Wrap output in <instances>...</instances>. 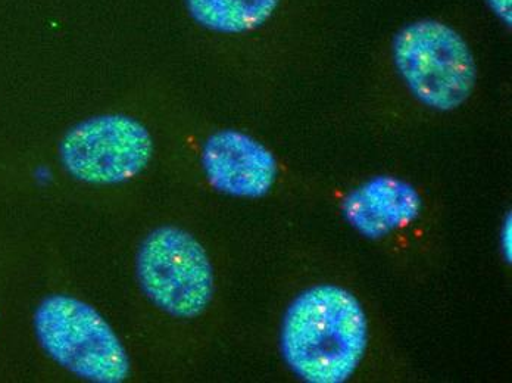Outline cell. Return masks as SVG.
Masks as SVG:
<instances>
[{
    "mask_svg": "<svg viewBox=\"0 0 512 383\" xmlns=\"http://www.w3.org/2000/svg\"><path fill=\"white\" fill-rule=\"evenodd\" d=\"M367 341L362 305L351 292L336 285L308 289L284 316V360L307 382L348 381L364 358Z\"/></svg>",
    "mask_w": 512,
    "mask_h": 383,
    "instance_id": "6da1fadb",
    "label": "cell"
},
{
    "mask_svg": "<svg viewBox=\"0 0 512 383\" xmlns=\"http://www.w3.org/2000/svg\"><path fill=\"white\" fill-rule=\"evenodd\" d=\"M393 61L412 95L433 110H455L473 93L477 68L470 46L442 21L402 28L393 42Z\"/></svg>",
    "mask_w": 512,
    "mask_h": 383,
    "instance_id": "7a4b0ae2",
    "label": "cell"
},
{
    "mask_svg": "<svg viewBox=\"0 0 512 383\" xmlns=\"http://www.w3.org/2000/svg\"><path fill=\"white\" fill-rule=\"evenodd\" d=\"M37 339L48 356L78 378L120 383L130 375L126 348L92 305L70 297L46 298L34 316Z\"/></svg>",
    "mask_w": 512,
    "mask_h": 383,
    "instance_id": "3957f363",
    "label": "cell"
},
{
    "mask_svg": "<svg viewBox=\"0 0 512 383\" xmlns=\"http://www.w3.org/2000/svg\"><path fill=\"white\" fill-rule=\"evenodd\" d=\"M137 277L156 307L180 319L204 313L214 294L204 247L179 227H161L145 239L137 254Z\"/></svg>",
    "mask_w": 512,
    "mask_h": 383,
    "instance_id": "277c9868",
    "label": "cell"
},
{
    "mask_svg": "<svg viewBox=\"0 0 512 383\" xmlns=\"http://www.w3.org/2000/svg\"><path fill=\"white\" fill-rule=\"evenodd\" d=\"M152 151L146 127L126 115L89 118L73 127L59 148L65 170L92 185L133 179L149 164Z\"/></svg>",
    "mask_w": 512,
    "mask_h": 383,
    "instance_id": "5b68a950",
    "label": "cell"
},
{
    "mask_svg": "<svg viewBox=\"0 0 512 383\" xmlns=\"http://www.w3.org/2000/svg\"><path fill=\"white\" fill-rule=\"evenodd\" d=\"M202 165L217 191L239 198H261L277 179L274 155L254 137L237 130H221L209 137Z\"/></svg>",
    "mask_w": 512,
    "mask_h": 383,
    "instance_id": "8992f818",
    "label": "cell"
},
{
    "mask_svg": "<svg viewBox=\"0 0 512 383\" xmlns=\"http://www.w3.org/2000/svg\"><path fill=\"white\" fill-rule=\"evenodd\" d=\"M420 207V196L407 183L379 177L352 193L345 211L364 235L382 236L414 220Z\"/></svg>",
    "mask_w": 512,
    "mask_h": 383,
    "instance_id": "52a82bcc",
    "label": "cell"
},
{
    "mask_svg": "<svg viewBox=\"0 0 512 383\" xmlns=\"http://www.w3.org/2000/svg\"><path fill=\"white\" fill-rule=\"evenodd\" d=\"M199 26L223 34H243L264 26L280 0H184Z\"/></svg>",
    "mask_w": 512,
    "mask_h": 383,
    "instance_id": "ba28073f",
    "label": "cell"
},
{
    "mask_svg": "<svg viewBox=\"0 0 512 383\" xmlns=\"http://www.w3.org/2000/svg\"><path fill=\"white\" fill-rule=\"evenodd\" d=\"M492 11L504 21L505 24H511V0H486Z\"/></svg>",
    "mask_w": 512,
    "mask_h": 383,
    "instance_id": "9c48e42d",
    "label": "cell"
},
{
    "mask_svg": "<svg viewBox=\"0 0 512 383\" xmlns=\"http://www.w3.org/2000/svg\"><path fill=\"white\" fill-rule=\"evenodd\" d=\"M502 248H504L505 258L511 260V216L504 224V232H502Z\"/></svg>",
    "mask_w": 512,
    "mask_h": 383,
    "instance_id": "30bf717a",
    "label": "cell"
}]
</instances>
